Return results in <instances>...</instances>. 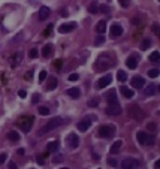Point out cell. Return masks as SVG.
<instances>
[{"label": "cell", "instance_id": "1", "mask_svg": "<svg viewBox=\"0 0 160 169\" xmlns=\"http://www.w3.org/2000/svg\"><path fill=\"white\" fill-rule=\"evenodd\" d=\"M69 123V120L67 118H61V117H52L45 126H43L39 132H38V135H45V133H48L49 130H52V129H56V127H58V126H63V124H67Z\"/></svg>", "mask_w": 160, "mask_h": 169}, {"label": "cell", "instance_id": "2", "mask_svg": "<svg viewBox=\"0 0 160 169\" xmlns=\"http://www.w3.org/2000/svg\"><path fill=\"white\" fill-rule=\"evenodd\" d=\"M114 58L109 57L108 54H103V56H99V58L96 60V63H94V70H105V69H108L114 65Z\"/></svg>", "mask_w": 160, "mask_h": 169}, {"label": "cell", "instance_id": "3", "mask_svg": "<svg viewBox=\"0 0 160 169\" xmlns=\"http://www.w3.org/2000/svg\"><path fill=\"white\" fill-rule=\"evenodd\" d=\"M33 123H34V117H33V115H23V117H20L18 123H16V126H18L23 132L27 133L32 129Z\"/></svg>", "mask_w": 160, "mask_h": 169}, {"label": "cell", "instance_id": "4", "mask_svg": "<svg viewBox=\"0 0 160 169\" xmlns=\"http://www.w3.org/2000/svg\"><path fill=\"white\" fill-rule=\"evenodd\" d=\"M136 139H138V142L141 145H153L154 144V138L150 136L148 133L144 132V130H141V132L136 133Z\"/></svg>", "mask_w": 160, "mask_h": 169}, {"label": "cell", "instance_id": "5", "mask_svg": "<svg viewBox=\"0 0 160 169\" xmlns=\"http://www.w3.org/2000/svg\"><path fill=\"white\" fill-rule=\"evenodd\" d=\"M115 132H117V127L115 126H112V124H103L99 129V135L102 138H112L115 135Z\"/></svg>", "mask_w": 160, "mask_h": 169}, {"label": "cell", "instance_id": "6", "mask_svg": "<svg viewBox=\"0 0 160 169\" xmlns=\"http://www.w3.org/2000/svg\"><path fill=\"white\" fill-rule=\"evenodd\" d=\"M139 160H136V159H132V157H126L121 162V168L123 169H136V168H139Z\"/></svg>", "mask_w": 160, "mask_h": 169}, {"label": "cell", "instance_id": "7", "mask_svg": "<svg viewBox=\"0 0 160 169\" xmlns=\"http://www.w3.org/2000/svg\"><path fill=\"white\" fill-rule=\"evenodd\" d=\"M91 123H93V118H90V115H88V117L82 118L81 121L78 123V130H79V132H87L88 129H90Z\"/></svg>", "mask_w": 160, "mask_h": 169}, {"label": "cell", "instance_id": "8", "mask_svg": "<svg viewBox=\"0 0 160 169\" xmlns=\"http://www.w3.org/2000/svg\"><path fill=\"white\" fill-rule=\"evenodd\" d=\"M67 145H69V148H72V150H75V148H78V145H79V138H78V135L76 133H69V136H67Z\"/></svg>", "mask_w": 160, "mask_h": 169}, {"label": "cell", "instance_id": "9", "mask_svg": "<svg viewBox=\"0 0 160 169\" xmlns=\"http://www.w3.org/2000/svg\"><path fill=\"white\" fill-rule=\"evenodd\" d=\"M124 33V30H123V27L120 24H112L111 25V34H109V38L111 39H117V38H120L121 34Z\"/></svg>", "mask_w": 160, "mask_h": 169}, {"label": "cell", "instance_id": "10", "mask_svg": "<svg viewBox=\"0 0 160 169\" xmlns=\"http://www.w3.org/2000/svg\"><path fill=\"white\" fill-rule=\"evenodd\" d=\"M78 27V24L76 23H65V24H61L60 27H58V33H69V32H72Z\"/></svg>", "mask_w": 160, "mask_h": 169}, {"label": "cell", "instance_id": "11", "mask_svg": "<svg viewBox=\"0 0 160 169\" xmlns=\"http://www.w3.org/2000/svg\"><path fill=\"white\" fill-rule=\"evenodd\" d=\"M123 112V109L120 108L118 103H114V105H109L108 108H106V114L108 115H120Z\"/></svg>", "mask_w": 160, "mask_h": 169}, {"label": "cell", "instance_id": "12", "mask_svg": "<svg viewBox=\"0 0 160 169\" xmlns=\"http://www.w3.org/2000/svg\"><path fill=\"white\" fill-rule=\"evenodd\" d=\"M130 115H132V117L135 118V120H138V121H141L142 118H144V112H142V111L138 108L136 105H135V106H132V108H130Z\"/></svg>", "mask_w": 160, "mask_h": 169}, {"label": "cell", "instance_id": "13", "mask_svg": "<svg viewBox=\"0 0 160 169\" xmlns=\"http://www.w3.org/2000/svg\"><path fill=\"white\" fill-rule=\"evenodd\" d=\"M111 81H112V75H105L103 78H100L99 79V82H97V87L99 88H105V87H108L109 84H111Z\"/></svg>", "mask_w": 160, "mask_h": 169}, {"label": "cell", "instance_id": "14", "mask_svg": "<svg viewBox=\"0 0 160 169\" xmlns=\"http://www.w3.org/2000/svg\"><path fill=\"white\" fill-rule=\"evenodd\" d=\"M130 84H132L133 88H142V87H144V84H145V79L142 76H135V78H132Z\"/></svg>", "mask_w": 160, "mask_h": 169}, {"label": "cell", "instance_id": "15", "mask_svg": "<svg viewBox=\"0 0 160 169\" xmlns=\"http://www.w3.org/2000/svg\"><path fill=\"white\" fill-rule=\"evenodd\" d=\"M157 93H159V87H157L156 84H150V85L145 88V91H144L145 96H154V94H157Z\"/></svg>", "mask_w": 160, "mask_h": 169}, {"label": "cell", "instance_id": "16", "mask_svg": "<svg viewBox=\"0 0 160 169\" xmlns=\"http://www.w3.org/2000/svg\"><path fill=\"white\" fill-rule=\"evenodd\" d=\"M49 14H51V9H49V8H48V6H42L41 11H39V18H41V21L47 20L48 16H49Z\"/></svg>", "mask_w": 160, "mask_h": 169}, {"label": "cell", "instance_id": "17", "mask_svg": "<svg viewBox=\"0 0 160 169\" xmlns=\"http://www.w3.org/2000/svg\"><path fill=\"white\" fill-rule=\"evenodd\" d=\"M123 147V141L121 139H118V141H115L114 144L111 145V148H109V153L111 154H117L118 151H120V148Z\"/></svg>", "mask_w": 160, "mask_h": 169}, {"label": "cell", "instance_id": "18", "mask_svg": "<svg viewBox=\"0 0 160 169\" xmlns=\"http://www.w3.org/2000/svg\"><path fill=\"white\" fill-rule=\"evenodd\" d=\"M106 100H108V103H109V105L118 103V100H117V93H115V90L108 91V94H106Z\"/></svg>", "mask_w": 160, "mask_h": 169}, {"label": "cell", "instance_id": "19", "mask_svg": "<svg viewBox=\"0 0 160 169\" xmlns=\"http://www.w3.org/2000/svg\"><path fill=\"white\" fill-rule=\"evenodd\" d=\"M126 65H127L129 69H136V67H138V57H136V56L129 57V58L126 60Z\"/></svg>", "mask_w": 160, "mask_h": 169}, {"label": "cell", "instance_id": "20", "mask_svg": "<svg viewBox=\"0 0 160 169\" xmlns=\"http://www.w3.org/2000/svg\"><path fill=\"white\" fill-rule=\"evenodd\" d=\"M67 94H69V97H72V99H78V97L81 96V91H79L78 87H72L67 90Z\"/></svg>", "mask_w": 160, "mask_h": 169}, {"label": "cell", "instance_id": "21", "mask_svg": "<svg viewBox=\"0 0 160 169\" xmlns=\"http://www.w3.org/2000/svg\"><path fill=\"white\" fill-rule=\"evenodd\" d=\"M52 51H54V48H52V45H43L42 47V57H49L52 54Z\"/></svg>", "mask_w": 160, "mask_h": 169}, {"label": "cell", "instance_id": "22", "mask_svg": "<svg viewBox=\"0 0 160 169\" xmlns=\"http://www.w3.org/2000/svg\"><path fill=\"white\" fill-rule=\"evenodd\" d=\"M96 32L99 33V34H103L106 32V21H99L96 25Z\"/></svg>", "mask_w": 160, "mask_h": 169}, {"label": "cell", "instance_id": "23", "mask_svg": "<svg viewBox=\"0 0 160 169\" xmlns=\"http://www.w3.org/2000/svg\"><path fill=\"white\" fill-rule=\"evenodd\" d=\"M8 139H9L11 142L20 141V133H18V132H15V130H11L9 133H8Z\"/></svg>", "mask_w": 160, "mask_h": 169}, {"label": "cell", "instance_id": "24", "mask_svg": "<svg viewBox=\"0 0 160 169\" xmlns=\"http://www.w3.org/2000/svg\"><path fill=\"white\" fill-rule=\"evenodd\" d=\"M120 91L123 93V96H124V97H126V99H132V97H133V91L130 90V88H127V87H124V85H123V87L120 88Z\"/></svg>", "mask_w": 160, "mask_h": 169}, {"label": "cell", "instance_id": "25", "mask_svg": "<svg viewBox=\"0 0 160 169\" xmlns=\"http://www.w3.org/2000/svg\"><path fill=\"white\" fill-rule=\"evenodd\" d=\"M88 12L90 14H97L99 12V3H97L96 0H93V2L90 3V6H88Z\"/></svg>", "mask_w": 160, "mask_h": 169}, {"label": "cell", "instance_id": "26", "mask_svg": "<svg viewBox=\"0 0 160 169\" xmlns=\"http://www.w3.org/2000/svg\"><path fill=\"white\" fill-rule=\"evenodd\" d=\"M57 85H58V79L57 78H51L48 81V84H47V88L48 90H54V88H57Z\"/></svg>", "mask_w": 160, "mask_h": 169}, {"label": "cell", "instance_id": "27", "mask_svg": "<svg viewBox=\"0 0 160 169\" xmlns=\"http://www.w3.org/2000/svg\"><path fill=\"white\" fill-rule=\"evenodd\" d=\"M57 148H58V142L57 141L48 142V145H47V151H48V153H52V151H56Z\"/></svg>", "mask_w": 160, "mask_h": 169}, {"label": "cell", "instance_id": "28", "mask_svg": "<svg viewBox=\"0 0 160 169\" xmlns=\"http://www.w3.org/2000/svg\"><path fill=\"white\" fill-rule=\"evenodd\" d=\"M117 79L120 82H126L127 81V74L124 72V70H118L117 72Z\"/></svg>", "mask_w": 160, "mask_h": 169}, {"label": "cell", "instance_id": "29", "mask_svg": "<svg viewBox=\"0 0 160 169\" xmlns=\"http://www.w3.org/2000/svg\"><path fill=\"white\" fill-rule=\"evenodd\" d=\"M150 61H151V63H159V61H160V54H159L157 51L151 52V56H150Z\"/></svg>", "mask_w": 160, "mask_h": 169}, {"label": "cell", "instance_id": "30", "mask_svg": "<svg viewBox=\"0 0 160 169\" xmlns=\"http://www.w3.org/2000/svg\"><path fill=\"white\" fill-rule=\"evenodd\" d=\"M151 47V39L150 38H147V39H144V41H142V43H141V49H148Z\"/></svg>", "mask_w": 160, "mask_h": 169}, {"label": "cell", "instance_id": "31", "mask_svg": "<svg viewBox=\"0 0 160 169\" xmlns=\"http://www.w3.org/2000/svg\"><path fill=\"white\" fill-rule=\"evenodd\" d=\"M103 42H105V38H103V34H99V36L96 38V41H94V47H100Z\"/></svg>", "mask_w": 160, "mask_h": 169}, {"label": "cell", "instance_id": "32", "mask_svg": "<svg viewBox=\"0 0 160 169\" xmlns=\"http://www.w3.org/2000/svg\"><path fill=\"white\" fill-rule=\"evenodd\" d=\"M63 160H65V156L63 154H56L54 157H52V162H54V163H61Z\"/></svg>", "mask_w": 160, "mask_h": 169}, {"label": "cell", "instance_id": "33", "mask_svg": "<svg viewBox=\"0 0 160 169\" xmlns=\"http://www.w3.org/2000/svg\"><path fill=\"white\" fill-rule=\"evenodd\" d=\"M159 74H160L159 69H151V70H148V76H150V78H157Z\"/></svg>", "mask_w": 160, "mask_h": 169}, {"label": "cell", "instance_id": "34", "mask_svg": "<svg viewBox=\"0 0 160 169\" xmlns=\"http://www.w3.org/2000/svg\"><path fill=\"white\" fill-rule=\"evenodd\" d=\"M38 56H39V52H38L36 48H32V49L29 51V57H30V58H36Z\"/></svg>", "mask_w": 160, "mask_h": 169}, {"label": "cell", "instance_id": "35", "mask_svg": "<svg viewBox=\"0 0 160 169\" xmlns=\"http://www.w3.org/2000/svg\"><path fill=\"white\" fill-rule=\"evenodd\" d=\"M21 61V52H18V54L14 56V60H12V66H16V63H20Z\"/></svg>", "mask_w": 160, "mask_h": 169}, {"label": "cell", "instance_id": "36", "mask_svg": "<svg viewBox=\"0 0 160 169\" xmlns=\"http://www.w3.org/2000/svg\"><path fill=\"white\" fill-rule=\"evenodd\" d=\"M38 111H39L41 115H48V114H49V109L47 108V106H39V109H38Z\"/></svg>", "mask_w": 160, "mask_h": 169}, {"label": "cell", "instance_id": "37", "mask_svg": "<svg viewBox=\"0 0 160 169\" xmlns=\"http://www.w3.org/2000/svg\"><path fill=\"white\" fill-rule=\"evenodd\" d=\"M39 99H41L39 93H34V94L32 96V103H33V105H38V103H39Z\"/></svg>", "mask_w": 160, "mask_h": 169}, {"label": "cell", "instance_id": "38", "mask_svg": "<svg viewBox=\"0 0 160 169\" xmlns=\"http://www.w3.org/2000/svg\"><path fill=\"white\" fill-rule=\"evenodd\" d=\"M108 165H109L111 168H117V166H118V162H117V160H115V159L109 157V159H108Z\"/></svg>", "mask_w": 160, "mask_h": 169}, {"label": "cell", "instance_id": "39", "mask_svg": "<svg viewBox=\"0 0 160 169\" xmlns=\"http://www.w3.org/2000/svg\"><path fill=\"white\" fill-rule=\"evenodd\" d=\"M87 105H88V106H91V108H96V106L99 105V99H90Z\"/></svg>", "mask_w": 160, "mask_h": 169}, {"label": "cell", "instance_id": "40", "mask_svg": "<svg viewBox=\"0 0 160 169\" xmlns=\"http://www.w3.org/2000/svg\"><path fill=\"white\" fill-rule=\"evenodd\" d=\"M47 76H48L47 70H41V74H39V81H41V82H42V81H45Z\"/></svg>", "mask_w": 160, "mask_h": 169}, {"label": "cell", "instance_id": "41", "mask_svg": "<svg viewBox=\"0 0 160 169\" xmlns=\"http://www.w3.org/2000/svg\"><path fill=\"white\" fill-rule=\"evenodd\" d=\"M78 78H79V76H78V74H70L67 79H69L70 82H75V81H78Z\"/></svg>", "mask_w": 160, "mask_h": 169}, {"label": "cell", "instance_id": "42", "mask_svg": "<svg viewBox=\"0 0 160 169\" xmlns=\"http://www.w3.org/2000/svg\"><path fill=\"white\" fill-rule=\"evenodd\" d=\"M118 2H120V5H121L123 8H127V6L132 3V0H118Z\"/></svg>", "mask_w": 160, "mask_h": 169}, {"label": "cell", "instance_id": "43", "mask_svg": "<svg viewBox=\"0 0 160 169\" xmlns=\"http://www.w3.org/2000/svg\"><path fill=\"white\" fill-rule=\"evenodd\" d=\"M148 129H150L151 132H156V130H157V124H156V123H148Z\"/></svg>", "mask_w": 160, "mask_h": 169}, {"label": "cell", "instance_id": "44", "mask_svg": "<svg viewBox=\"0 0 160 169\" xmlns=\"http://www.w3.org/2000/svg\"><path fill=\"white\" fill-rule=\"evenodd\" d=\"M6 159H8V154H6V153H2V154H0V165H3V163L6 162Z\"/></svg>", "mask_w": 160, "mask_h": 169}, {"label": "cell", "instance_id": "45", "mask_svg": "<svg viewBox=\"0 0 160 169\" xmlns=\"http://www.w3.org/2000/svg\"><path fill=\"white\" fill-rule=\"evenodd\" d=\"M99 9H100L102 12H105V14H109V8H108V6H99Z\"/></svg>", "mask_w": 160, "mask_h": 169}, {"label": "cell", "instance_id": "46", "mask_svg": "<svg viewBox=\"0 0 160 169\" xmlns=\"http://www.w3.org/2000/svg\"><path fill=\"white\" fill-rule=\"evenodd\" d=\"M18 96L21 97V99H24V97L27 96V91H25V90H20V91H18Z\"/></svg>", "mask_w": 160, "mask_h": 169}, {"label": "cell", "instance_id": "47", "mask_svg": "<svg viewBox=\"0 0 160 169\" xmlns=\"http://www.w3.org/2000/svg\"><path fill=\"white\" fill-rule=\"evenodd\" d=\"M153 32L156 34H160V30H159V24H153Z\"/></svg>", "mask_w": 160, "mask_h": 169}, {"label": "cell", "instance_id": "48", "mask_svg": "<svg viewBox=\"0 0 160 169\" xmlns=\"http://www.w3.org/2000/svg\"><path fill=\"white\" fill-rule=\"evenodd\" d=\"M51 30H52V24H49L48 27H47V30H45V36H49V33H51Z\"/></svg>", "mask_w": 160, "mask_h": 169}, {"label": "cell", "instance_id": "49", "mask_svg": "<svg viewBox=\"0 0 160 169\" xmlns=\"http://www.w3.org/2000/svg\"><path fill=\"white\" fill-rule=\"evenodd\" d=\"M61 65H63V61H61V60H57L56 61V67L57 69H61Z\"/></svg>", "mask_w": 160, "mask_h": 169}, {"label": "cell", "instance_id": "50", "mask_svg": "<svg viewBox=\"0 0 160 169\" xmlns=\"http://www.w3.org/2000/svg\"><path fill=\"white\" fill-rule=\"evenodd\" d=\"M32 76H33V70H30V72L25 74V79H32Z\"/></svg>", "mask_w": 160, "mask_h": 169}, {"label": "cell", "instance_id": "51", "mask_svg": "<svg viewBox=\"0 0 160 169\" xmlns=\"http://www.w3.org/2000/svg\"><path fill=\"white\" fill-rule=\"evenodd\" d=\"M60 15H61V16H67V15H69V12H67V11H65V9H61V11H60Z\"/></svg>", "mask_w": 160, "mask_h": 169}, {"label": "cell", "instance_id": "52", "mask_svg": "<svg viewBox=\"0 0 160 169\" xmlns=\"http://www.w3.org/2000/svg\"><path fill=\"white\" fill-rule=\"evenodd\" d=\"M36 162H38V165L42 166V165H43V157H38V159H36Z\"/></svg>", "mask_w": 160, "mask_h": 169}, {"label": "cell", "instance_id": "53", "mask_svg": "<svg viewBox=\"0 0 160 169\" xmlns=\"http://www.w3.org/2000/svg\"><path fill=\"white\" fill-rule=\"evenodd\" d=\"M18 154H20V156H24V154H25V150H24V148H20V150H18Z\"/></svg>", "mask_w": 160, "mask_h": 169}, {"label": "cell", "instance_id": "54", "mask_svg": "<svg viewBox=\"0 0 160 169\" xmlns=\"http://www.w3.org/2000/svg\"><path fill=\"white\" fill-rule=\"evenodd\" d=\"M9 168H11V169H16V165H15V162H9Z\"/></svg>", "mask_w": 160, "mask_h": 169}, {"label": "cell", "instance_id": "55", "mask_svg": "<svg viewBox=\"0 0 160 169\" xmlns=\"http://www.w3.org/2000/svg\"><path fill=\"white\" fill-rule=\"evenodd\" d=\"M154 168H160V160H156V163H154Z\"/></svg>", "mask_w": 160, "mask_h": 169}]
</instances>
